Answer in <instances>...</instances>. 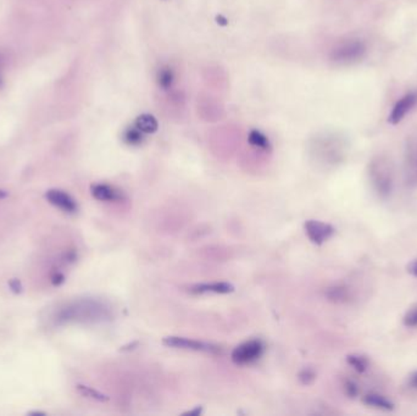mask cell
<instances>
[{
    "instance_id": "6da1fadb",
    "label": "cell",
    "mask_w": 417,
    "mask_h": 416,
    "mask_svg": "<svg viewBox=\"0 0 417 416\" xmlns=\"http://www.w3.org/2000/svg\"><path fill=\"white\" fill-rule=\"evenodd\" d=\"M368 180L380 198H389L394 187V173L391 161L383 156L375 158L368 165Z\"/></svg>"
},
{
    "instance_id": "7a4b0ae2",
    "label": "cell",
    "mask_w": 417,
    "mask_h": 416,
    "mask_svg": "<svg viewBox=\"0 0 417 416\" xmlns=\"http://www.w3.org/2000/svg\"><path fill=\"white\" fill-rule=\"evenodd\" d=\"M107 315V308L94 301H80L72 303L59 313L58 321H98Z\"/></svg>"
},
{
    "instance_id": "3957f363",
    "label": "cell",
    "mask_w": 417,
    "mask_h": 416,
    "mask_svg": "<svg viewBox=\"0 0 417 416\" xmlns=\"http://www.w3.org/2000/svg\"><path fill=\"white\" fill-rule=\"evenodd\" d=\"M365 53H366V47H365L364 42L348 40V42L338 45L337 48L333 50L331 59L337 64L348 65V64H353V62L361 60L364 58Z\"/></svg>"
},
{
    "instance_id": "277c9868",
    "label": "cell",
    "mask_w": 417,
    "mask_h": 416,
    "mask_svg": "<svg viewBox=\"0 0 417 416\" xmlns=\"http://www.w3.org/2000/svg\"><path fill=\"white\" fill-rule=\"evenodd\" d=\"M264 353V345L258 340L245 342L232 352V360L238 365H247L258 360Z\"/></svg>"
},
{
    "instance_id": "5b68a950",
    "label": "cell",
    "mask_w": 417,
    "mask_h": 416,
    "mask_svg": "<svg viewBox=\"0 0 417 416\" xmlns=\"http://www.w3.org/2000/svg\"><path fill=\"white\" fill-rule=\"evenodd\" d=\"M164 345L177 349L196 350V352H218L216 345H208L205 342L196 341L184 337H166Z\"/></svg>"
},
{
    "instance_id": "8992f818",
    "label": "cell",
    "mask_w": 417,
    "mask_h": 416,
    "mask_svg": "<svg viewBox=\"0 0 417 416\" xmlns=\"http://www.w3.org/2000/svg\"><path fill=\"white\" fill-rule=\"evenodd\" d=\"M305 232L312 243L322 244L334 235V229L329 224L309 220L305 224Z\"/></svg>"
},
{
    "instance_id": "52a82bcc",
    "label": "cell",
    "mask_w": 417,
    "mask_h": 416,
    "mask_svg": "<svg viewBox=\"0 0 417 416\" xmlns=\"http://www.w3.org/2000/svg\"><path fill=\"white\" fill-rule=\"evenodd\" d=\"M417 102L416 93H409L400 99L399 102L395 104V107L392 110V114L388 117V121L392 125L399 124L401 120L404 119V116L408 114L409 111L413 109V105Z\"/></svg>"
},
{
    "instance_id": "ba28073f",
    "label": "cell",
    "mask_w": 417,
    "mask_h": 416,
    "mask_svg": "<svg viewBox=\"0 0 417 416\" xmlns=\"http://www.w3.org/2000/svg\"><path fill=\"white\" fill-rule=\"evenodd\" d=\"M48 198L54 205H57L67 213H75L76 209H77L75 200L61 190H50L48 193Z\"/></svg>"
},
{
    "instance_id": "9c48e42d",
    "label": "cell",
    "mask_w": 417,
    "mask_h": 416,
    "mask_svg": "<svg viewBox=\"0 0 417 416\" xmlns=\"http://www.w3.org/2000/svg\"><path fill=\"white\" fill-rule=\"evenodd\" d=\"M405 173L410 185H417V146L409 148L405 160Z\"/></svg>"
},
{
    "instance_id": "30bf717a",
    "label": "cell",
    "mask_w": 417,
    "mask_h": 416,
    "mask_svg": "<svg viewBox=\"0 0 417 416\" xmlns=\"http://www.w3.org/2000/svg\"><path fill=\"white\" fill-rule=\"evenodd\" d=\"M235 291V287L227 282H213V284H196L192 288L193 293H218V294H227Z\"/></svg>"
},
{
    "instance_id": "8fae6325",
    "label": "cell",
    "mask_w": 417,
    "mask_h": 416,
    "mask_svg": "<svg viewBox=\"0 0 417 416\" xmlns=\"http://www.w3.org/2000/svg\"><path fill=\"white\" fill-rule=\"evenodd\" d=\"M365 405L368 407L376 408L380 410H384V412H391L394 409V403L389 400V399L383 397L381 394L370 393L366 394L363 398Z\"/></svg>"
},
{
    "instance_id": "7c38bea8",
    "label": "cell",
    "mask_w": 417,
    "mask_h": 416,
    "mask_svg": "<svg viewBox=\"0 0 417 416\" xmlns=\"http://www.w3.org/2000/svg\"><path fill=\"white\" fill-rule=\"evenodd\" d=\"M134 126L137 127L139 131H142L144 134L147 133H154L159 129V124L158 120L151 114H143V115L138 116L134 122Z\"/></svg>"
},
{
    "instance_id": "4fadbf2b",
    "label": "cell",
    "mask_w": 417,
    "mask_h": 416,
    "mask_svg": "<svg viewBox=\"0 0 417 416\" xmlns=\"http://www.w3.org/2000/svg\"><path fill=\"white\" fill-rule=\"evenodd\" d=\"M92 193H93L94 197L97 200H102V202H112V200L120 198L119 190H116L112 187L107 186V185H97V186H94Z\"/></svg>"
},
{
    "instance_id": "5bb4252c",
    "label": "cell",
    "mask_w": 417,
    "mask_h": 416,
    "mask_svg": "<svg viewBox=\"0 0 417 416\" xmlns=\"http://www.w3.org/2000/svg\"><path fill=\"white\" fill-rule=\"evenodd\" d=\"M156 81H158L160 88L170 89L175 82V72L170 67H163L158 71Z\"/></svg>"
},
{
    "instance_id": "9a60e30c",
    "label": "cell",
    "mask_w": 417,
    "mask_h": 416,
    "mask_svg": "<svg viewBox=\"0 0 417 416\" xmlns=\"http://www.w3.org/2000/svg\"><path fill=\"white\" fill-rule=\"evenodd\" d=\"M248 141L252 146L264 149V151H267V149H270L271 148V143L269 141V138L264 133L258 131V129H253L252 132L249 133Z\"/></svg>"
},
{
    "instance_id": "2e32d148",
    "label": "cell",
    "mask_w": 417,
    "mask_h": 416,
    "mask_svg": "<svg viewBox=\"0 0 417 416\" xmlns=\"http://www.w3.org/2000/svg\"><path fill=\"white\" fill-rule=\"evenodd\" d=\"M124 141L129 146H141L144 141V133L134 126L129 127L124 132Z\"/></svg>"
},
{
    "instance_id": "e0dca14e",
    "label": "cell",
    "mask_w": 417,
    "mask_h": 416,
    "mask_svg": "<svg viewBox=\"0 0 417 416\" xmlns=\"http://www.w3.org/2000/svg\"><path fill=\"white\" fill-rule=\"evenodd\" d=\"M346 362L351 365V368L354 369L358 372H365L368 368V359L359 354L348 355Z\"/></svg>"
},
{
    "instance_id": "ac0fdd59",
    "label": "cell",
    "mask_w": 417,
    "mask_h": 416,
    "mask_svg": "<svg viewBox=\"0 0 417 416\" xmlns=\"http://www.w3.org/2000/svg\"><path fill=\"white\" fill-rule=\"evenodd\" d=\"M329 298H331L332 301H348V298H349L348 288L343 287V286H338V287L332 288V289L329 291Z\"/></svg>"
},
{
    "instance_id": "d6986e66",
    "label": "cell",
    "mask_w": 417,
    "mask_h": 416,
    "mask_svg": "<svg viewBox=\"0 0 417 416\" xmlns=\"http://www.w3.org/2000/svg\"><path fill=\"white\" fill-rule=\"evenodd\" d=\"M403 323L408 328H417V306L409 310L408 313L405 314Z\"/></svg>"
},
{
    "instance_id": "ffe728a7",
    "label": "cell",
    "mask_w": 417,
    "mask_h": 416,
    "mask_svg": "<svg viewBox=\"0 0 417 416\" xmlns=\"http://www.w3.org/2000/svg\"><path fill=\"white\" fill-rule=\"evenodd\" d=\"M344 390H346V395L351 397V398H356V397H358V394H359V387L353 381H348L346 382V386H344Z\"/></svg>"
},
{
    "instance_id": "44dd1931",
    "label": "cell",
    "mask_w": 417,
    "mask_h": 416,
    "mask_svg": "<svg viewBox=\"0 0 417 416\" xmlns=\"http://www.w3.org/2000/svg\"><path fill=\"white\" fill-rule=\"evenodd\" d=\"M315 379V374L314 372L310 371V370H305V371H303L300 374V380L304 382V383H310L311 381H314Z\"/></svg>"
},
{
    "instance_id": "7402d4cb",
    "label": "cell",
    "mask_w": 417,
    "mask_h": 416,
    "mask_svg": "<svg viewBox=\"0 0 417 416\" xmlns=\"http://www.w3.org/2000/svg\"><path fill=\"white\" fill-rule=\"evenodd\" d=\"M409 386L413 390H417V371L413 372L409 377Z\"/></svg>"
},
{
    "instance_id": "603a6c76",
    "label": "cell",
    "mask_w": 417,
    "mask_h": 416,
    "mask_svg": "<svg viewBox=\"0 0 417 416\" xmlns=\"http://www.w3.org/2000/svg\"><path fill=\"white\" fill-rule=\"evenodd\" d=\"M409 272H410V274H413V276H415V277H417V260H415V262H411V264H410V265H409Z\"/></svg>"
},
{
    "instance_id": "cb8c5ba5",
    "label": "cell",
    "mask_w": 417,
    "mask_h": 416,
    "mask_svg": "<svg viewBox=\"0 0 417 416\" xmlns=\"http://www.w3.org/2000/svg\"><path fill=\"white\" fill-rule=\"evenodd\" d=\"M218 23H220L222 26H226L228 23H227V18H223V16H218Z\"/></svg>"
},
{
    "instance_id": "d4e9b609",
    "label": "cell",
    "mask_w": 417,
    "mask_h": 416,
    "mask_svg": "<svg viewBox=\"0 0 417 416\" xmlns=\"http://www.w3.org/2000/svg\"><path fill=\"white\" fill-rule=\"evenodd\" d=\"M0 83H1V76H0Z\"/></svg>"
}]
</instances>
